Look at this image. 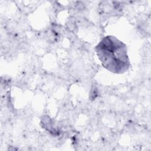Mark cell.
Returning <instances> with one entry per match:
<instances>
[{"instance_id": "1", "label": "cell", "mask_w": 151, "mask_h": 151, "mask_svg": "<svg viewBox=\"0 0 151 151\" xmlns=\"http://www.w3.org/2000/svg\"><path fill=\"white\" fill-rule=\"evenodd\" d=\"M96 50L102 65L109 71L120 74L129 68L126 46L116 37H104L96 46Z\"/></svg>"}]
</instances>
